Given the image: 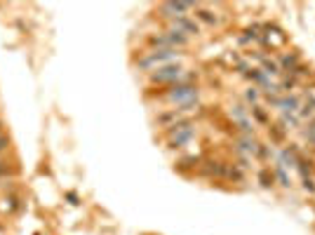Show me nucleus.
Returning a JSON list of instances; mask_svg holds the SVG:
<instances>
[{
    "instance_id": "nucleus-9",
    "label": "nucleus",
    "mask_w": 315,
    "mask_h": 235,
    "mask_svg": "<svg viewBox=\"0 0 315 235\" xmlns=\"http://www.w3.org/2000/svg\"><path fill=\"white\" fill-rule=\"evenodd\" d=\"M240 148L245 150V153H257V144L252 139H242L240 141Z\"/></svg>"
},
{
    "instance_id": "nucleus-14",
    "label": "nucleus",
    "mask_w": 315,
    "mask_h": 235,
    "mask_svg": "<svg viewBox=\"0 0 315 235\" xmlns=\"http://www.w3.org/2000/svg\"><path fill=\"white\" fill-rule=\"evenodd\" d=\"M306 137H308L311 141H315V122L311 125V127H308V132H306Z\"/></svg>"
},
{
    "instance_id": "nucleus-18",
    "label": "nucleus",
    "mask_w": 315,
    "mask_h": 235,
    "mask_svg": "<svg viewBox=\"0 0 315 235\" xmlns=\"http://www.w3.org/2000/svg\"><path fill=\"white\" fill-rule=\"evenodd\" d=\"M0 134H2V120H0Z\"/></svg>"
},
{
    "instance_id": "nucleus-1",
    "label": "nucleus",
    "mask_w": 315,
    "mask_h": 235,
    "mask_svg": "<svg viewBox=\"0 0 315 235\" xmlns=\"http://www.w3.org/2000/svg\"><path fill=\"white\" fill-rule=\"evenodd\" d=\"M170 99H172V101H176V104H181L184 108H188L198 99V89H196V87H191V85L176 87V89H172V92H170Z\"/></svg>"
},
{
    "instance_id": "nucleus-6",
    "label": "nucleus",
    "mask_w": 315,
    "mask_h": 235,
    "mask_svg": "<svg viewBox=\"0 0 315 235\" xmlns=\"http://www.w3.org/2000/svg\"><path fill=\"white\" fill-rule=\"evenodd\" d=\"M174 29L176 31H188V33H198V26L193 22H188V19H184V17H179V19H174Z\"/></svg>"
},
{
    "instance_id": "nucleus-2",
    "label": "nucleus",
    "mask_w": 315,
    "mask_h": 235,
    "mask_svg": "<svg viewBox=\"0 0 315 235\" xmlns=\"http://www.w3.org/2000/svg\"><path fill=\"white\" fill-rule=\"evenodd\" d=\"M176 54H179L176 50H160V52H151L146 59H142V61H139V66H142V68H151L153 64H163V61H170V59H174Z\"/></svg>"
},
{
    "instance_id": "nucleus-3",
    "label": "nucleus",
    "mask_w": 315,
    "mask_h": 235,
    "mask_svg": "<svg viewBox=\"0 0 315 235\" xmlns=\"http://www.w3.org/2000/svg\"><path fill=\"white\" fill-rule=\"evenodd\" d=\"M170 134H172V146H181V144H186V141L193 137V129H191V125H174L172 129H170Z\"/></svg>"
},
{
    "instance_id": "nucleus-10",
    "label": "nucleus",
    "mask_w": 315,
    "mask_h": 235,
    "mask_svg": "<svg viewBox=\"0 0 315 235\" xmlns=\"http://www.w3.org/2000/svg\"><path fill=\"white\" fill-rule=\"evenodd\" d=\"M198 17H200L202 22H207V24H214V22H217V17H214L212 12H207V10H198Z\"/></svg>"
},
{
    "instance_id": "nucleus-16",
    "label": "nucleus",
    "mask_w": 315,
    "mask_h": 235,
    "mask_svg": "<svg viewBox=\"0 0 315 235\" xmlns=\"http://www.w3.org/2000/svg\"><path fill=\"white\" fill-rule=\"evenodd\" d=\"M68 203H71V205H78V198H76V193H68Z\"/></svg>"
},
{
    "instance_id": "nucleus-11",
    "label": "nucleus",
    "mask_w": 315,
    "mask_h": 235,
    "mask_svg": "<svg viewBox=\"0 0 315 235\" xmlns=\"http://www.w3.org/2000/svg\"><path fill=\"white\" fill-rule=\"evenodd\" d=\"M7 148H10V137H7V134H0V155Z\"/></svg>"
},
{
    "instance_id": "nucleus-15",
    "label": "nucleus",
    "mask_w": 315,
    "mask_h": 235,
    "mask_svg": "<svg viewBox=\"0 0 315 235\" xmlns=\"http://www.w3.org/2000/svg\"><path fill=\"white\" fill-rule=\"evenodd\" d=\"M247 99H250V101H257V89H250V92H247Z\"/></svg>"
},
{
    "instance_id": "nucleus-7",
    "label": "nucleus",
    "mask_w": 315,
    "mask_h": 235,
    "mask_svg": "<svg viewBox=\"0 0 315 235\" xmlns=\"http://www.w3.org/2000/svg\"><path fill=\"white\" fill-rule=\"evenodd\" d=\"M275 104L283 108V111H296V106H299V101H296L294 96H287V99H278Z\"/></svg>"
},
{
    "instance_id": "nucleus-17",
    "label": "nucleus",
    "mask_w": 315,
    "mask_h": 235,
    "mask_svg": "<svg viewBox=\"0 0 315 235\" xmlns=\"http://www.w3.org/2000/svg\"><path fill=\"white\" fill-rule=\"evenodd\" d=\"M5 174H7V167H5V165H2V160H0V176H5Z\"/></svg>"
},
{
    "instance_id": "nucleus-12",
    "label": "nucleus",
    "mask_w": 315,
    "mask_h": 235,
    "mask_svg": "<svg viewBox=\"0 0 315 235\" xmlns=\"http://www.w3.org/2000/svg\"><path fill=\"white\" fill-rule=\"evenodd\" d=\"M283 64L287 66V68H294V66H296V57H285Z\"/></svg>"
},
{
    "instance_id": "nucleus-13",
    "label": "nucleus",
    "mask_w": 315,
    "mask_h": 235,
    "mask_svg": "<svg viewBox=\"0 0 315 235\" xmlns=\"http://www.w3.org/2000/svg\"><path fill=\"white\" fill-rule=\"evenodd\" d=\"M266 73H278V66L273 61H266Z\"/></svg>"
},
{
    "instance_id": "nucleus-4",
    "label": "nucleus",
    "mask_w": 315,
    "mask_h": 235,
    "mask_svg": "<svg viewBox=\"0 0 315 235\" xmlns=\"http://www.w3.org/2000/svg\"><path fill=\"white\" fill-rule=\"evenodd\" d=\"M176 78H181V68L179 66H165L158 73H153L155 83H167V80H176Z\"/></svg>"
},
{
    "instance_id": "nucleus-5",
    "label": "nucleus",
    "mask_w": 315,
    "mask_h": 235,
    "mask_svg": "<svg viewBox=\"0 0 315 235\" xmlns=\"http://www.w3.org/2000/svg\"><path fill=\"white\" fill-rule=\"evenodd\" d=\"M188 7H193V2H165L163 5V12L165 17H181V12H186Z\"/></svg>"
},
{
    "instance_id": "nucleus-8",
    "label": "nucleus",
    "mask_w": 315,
    "mask_h": 235,
    "mask_svg": "<svg viewBox=\"0 0 315 235\" xmlns=\"http://www.w3.org/2000/svg\"><path fill=\"white\" fill-rule=\"evenodd\" d=\"M5 209H7V212H17V209H19V198L10 193V195L5 198Z\"/></svg>"
}]
</instances>
